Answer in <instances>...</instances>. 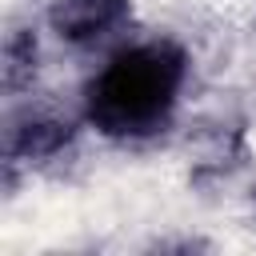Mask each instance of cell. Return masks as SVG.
Listing matches in <instances>:
<instances>
[{
	"label": "cell",
	"mask_w": 256,
	"mask_h": 256,
	"mask_svg": "<svg viewBox=\"0 0 256 256\" xmlns=\"http://www.w3.org/2000/svg\"><path fill=\"white\" fill-rule=\"evenodd\" d=\"M188 56L172 40H144L120 48L88 84L84 112L88 120L116 140H136L156 132L184 88Z\"/></svg>",
	"instance_id": "1"
},
{
	"label": "cell",
	"mask_w": 256,
	"mask_h": 256,
	"mask_svg": "<svg viewBox=\"0 0 256 256\" xmlns=\"http://www.w3.org/2000/svg\"><path fill=\"white\" fill-rule=\"evenodd\" d=\"M128 16H132L128 0H52V8H48L52 32L76 48L116 36V28H124Z\"/></svg>",
	"instance_id": "2"
},
{
	"label": "cell",
	"mask_w": 256,
	"mask_h": 256,
	"mask_svg": "<svg viewBox=\"0 0 256 256\" xmlns=\"http://www.w3.org/2000/svg\"><path fill=\"white\" fill-rule=\"evenodd\" d=\"M72 140V124L48 112H24L20 120L8 124L4 152L8 160H48Z\"/></svg>",
	"instance_id": "3"
},
{
	"label": "cell",
	"mask_w": 256,
	"mask_h": 256,
	"mask_svg": "<svg viewBox=\"0 0 256 256\" xmlns=\"http://www.w3.org/2000/svg\"><path fill=\"white\" fill-rule=\"evenodd\" d=\"M32 68H36V40L24 36V32H16L8 40V48H4V84L20 88V76L32 72Z\"/></svg>",
	"instance_id": "4"
}]
</instances>
